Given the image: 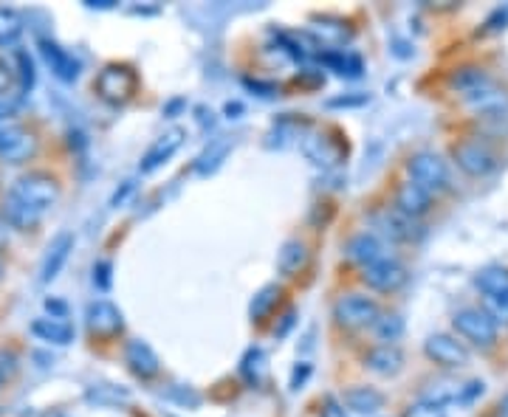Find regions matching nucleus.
<instances>
[{"label": "nucleus", "mask_w": 508, "mask_h": 417, "mask_svg": "<svg viewBox=\"0 0 508 417\" xmlns=\"http://www.w3.org/2000/svg\"><path fill=\"white\" fill-rule=\"evenodd\" d=\"M500 409H503V417H508V398L503 400V406H500Z\"/></svg>", "instance_id": "nucleus-50"}, {"label": "nucleus", "mask_w": 508, "mask_h": 417, "mask_svg": "<svg viewBox=\"0 0 508 417\" xmlns=\"http://www.w3.org/2000/svg\"><path fill=\"white\" fill-rule=\"evenodd\" d=\"M362 280H364L367 288H373L379 293H393V290H398L407 282V268L398 259L384 257V259L376 262V266L364 268Z\"/></svg>", "instance_id": "nucleus-11"}, {"label": "nucleus", "mask_w": 508, "mask_h": 417, "mask_svg": "<svg viewBox=\"0 0 508 417\" xmlns=\"http://www.w3.org/2000/svg\"><path fill=\"white\" fill-rule=\"evenodd\" d=\"M379 316H381L379 302L371 297H362V293H348V297H342L333 307V319L348 330L373 328Z\"/></svg>", "instance_id": "nucleus-6"}, {"label": "nucleus", "mask_w": 508, "mask_h": 417, "mask_svg": "<svg viewBox=\"0 0 508 417\" xmlns=\"http://www.w3.org/2000/svg\"><path fill=\"white\" fill-rule=\"evenodd\" d=\"M407 173H410V181L418 183V187L426 189L429 195L443 192L449 187V169H446V161L438 156V152H429V150L415 152V156L407 161Z\"/></svg>", "instance_id": "nucleus-2"}, {"label": "nucleus", "mask_w": 508, "mask_h": 417, "mask_svg": "<svg viewBox=\"0 0 508 417\" xmlns=\"http://www.w3.org/2000/svg\"><path fill=\"white\" fill-rule=\"evenodd\" d=\"M240 375L246 378V383H252V386H257L260 381H263V375H266V352L260 347L246 350L243 359H240Z\"/></svg>", "instance_id": "nucleus-30"}, {"label": "nucleus", "mask_w": 508, "mask_h": 417, "mask_svg": "<svg viewBox=\"0 0 508 417\" xmlns=\"http://www.w3.org/2000/svg\"><path fill=\"white\" fill-rule=\"evenodd\" d=\"M4 135H6V125L0 121V147H4Z\"/></svg>", "instance_id": "nucleus-49"}, {"label": "nucleus", "mask_w": 508, "mask_h": 417, "mask_svg": "<svg viewBox=\"0 0 508 417\" xmlns=\"http://www.w3.org/2000/svg\"><path fill=\"white\" fill-rule=\"evenodd\" d=\"M280 288L277 285H266V288H260L257 290V297L252 299V305H249V316L254 319V321H260V319H266L269 313H271V307L277 305V299H280Z\"/></svg>", "instance_id": "nucleus-33"}, {"label": "nucleus", "mask_w": 508, "mask_h": 417, "mask_svg": "<svg viewBox=\"0 0 508 417\" xmlns=\"http://www.w3.org/2000/svg\"><path fill=\"white\" fill-rule=\"evenodd\" d=\"M133 189H136V183H133V181H125V187H121V189H119V192L113 195V200H111V206H119V204H125V197H128V195H130Z\"/></svg>", "instance_id": "nucleus-42"}, {"label": "nucleus", "mask_w": 508, "mask_h": 417, "mask_svg": "<svg viewBox=\"0 0 508 417\" xmlns=\"http://www.w3.org/2000/svg\"><path fill=\"white\" fill-rule=\"evenodd\" d=\"M345 251H348V257L353 262H356V266L371 268V266H376L379 259H384V243L376 235H371V231H362V235L348 240Z\"/></svg>", "instance_id": "nucleus-19"}, {"label": "nucleus", "mask_w": 508, "mask_h": 417, "mask_svg": "<svg viewBox=\"0 0 508 417\" xmlns=\"http://www.w3.org/2000/svg\"><path fill=\"white\" fill-rule=\"evenodd\" d=\"M322 63H325L331 71H336L339 76H350V80L362 76V59L353 57V54H345V51H325V54H322Z\"/></svg>", "instance_id": "nucleus-31"}, {"label": "nucleus", "mask_w": 508, "mask_h": 417, "mask_svg": "<svg viewBox=\"0 0 508 417\" xmlns=\"http://www.w3.org/2000/svg\"><path fill=\"white\" fill-rule=\"evenodd\" d=\"M74 251V235L71 231H59V235L49 243V249L43 254V266H40V282H54L59 271L66 268V262Z\"/></svg>", "instance_id": "nucleus-13"}, {"label": "nucleus", "mask_w": 508, "mask_h": 417, "mask_svg": "<svg viewBox=\"0 0 508 417\" xmlns=\"http://www.w3.org/2000/svg\"><path fill=\"white\" fill-rule=\"evenodd\" d=\"M229 150H232V142H229V138H215V142L201 152V156H198L195 173L201 175V178H207V175H212V173H218L221 164H223L226 156H229Z\"/></svg>", "instance_id": "nucleus-25"}, {"label": "nucleus", "mask_w": 508, "mask_h": 417, "mask_svg": "<svg viewBox=\"0 0 508 417\" xmlns=\"http://www.w3.org/2000/svg\"><path fill=\"white\" fill-rule=\"evenodd\" d=\"M37 45H40V54H43V59H45V66L51 68V73L57 76L59 82H74L76 76H80V71H82L80 59H76L71 51H66L59 42H54V40H49V37H43Z\"/></svg>", "instance_id": "nucleus-12"}, {"label": "nucleus", "mask_w": 508, "mask_h": 417, "mask_svg": "<svg viewBox=\"0 0 508 417\" xmlns=\"http://www.w3.org/2000/svg\"><path fill=\"white\" fill-rule=\"evenodd\" d=\"M452 328L474 347H491L497 342V321L481 307H464L452 316Z\"/></svg>", "instance_id": "nucleus-5"}, {"label": "nucleus", "mask_w": 508, "mask_h": 417, "mask_svg": "<svg viewBox=\"0 0 508 417\" xmlns=\"http://www.w3.org/2000/svg\"><path fill=\"white\" fill-rule=\"evenodd\" d=\"M6 245V231H4V223H0V249Z\"/></svg>", "instance_id": "nucleus-48"}, {"label": "nucleus", "mask_w": 508, "mask_h": 417, "mask_svg": "<svg viewBox=\"0 0 508 417\" xmlns=\"http://www.w3.org/2000/svg\"><path fill=\"white\" fill-rule=\"evenodd\" d=\"M429 206H433V195H429L426 189H421L418 183H402L395 192V209L410 214V218H421V214L429 212Z\"/></svg>", "instance_id": "nucleus-20"}, {"label": "nucleus", "mask_w": 508, "mask_h": 417, "mask_svg": "<svg viewBox=\"0 0 508 417\" xmlns=\"http://www.w3.org/2000/svg\"><path fill=\"white\" fill-rule=\"evenodd\" d=\"M111 271H113V266H111L107 259H99L97 266H94V285H97L99 290L111 288Z\"/></svg>", "instance_id": "nucleus-38"}, {"label": "nucleus", "mask_w": 508, "mask_h": 417, "mask_svg": "<svg viewBox=\"0 0 508 417\" xmlns=\"http://www.w3.org/2000/svg\"><path fill=\"white\" fill-rule=\"evenodd\" d=\"M184 138H187L184 127H169V130H164V133L156 138V142H152V144L147 147L142 164H138V169H142V175H150V173H156V169H161V166H164V164L181 150Z\"/></svg>", "instance_id": "nucleus-10"}, {"label": "nucleus", "mask_w": 508, "mask_h": 417, "mask_svg": "<svg viewBox=\"0 0 508 417\" xmlns=\"http://www.w3.org/2000/svg\"><path fill=\"white\" fill-rule=\"evenodd\" d=\"M181 104H184L181 99H176V102H169V104L164 107V113H167V116H173V113L178 111V107H181Z\"/></svg>", "instance_id": "nucleus-47"}, {"label": "nucleus", "mask_w": 508, "mask_h": 417, "mask_svg": "<svg viewBox=\"0 0 508 417\" xmlns=\"http://www.w3.org/2000/svg\"><path fill=\"white\" fill-rule=\"evenodd\" d=\"M322 417H348L342 406H336V404H328V409L322 412Z\"/></svg>", "instance_id": "nucleus-44"}, {"label": "nucleus", "mask_w": 508, "mask_h": 417, "mask_svg": "<svg viewBox=\"0 0 508 417\" xmlns=\"http://www.w3.org/2000/svg\"><path fill=\"white\" fill-rule=\"evenodd\" d=\"M466 104L472 107L474 113H483V116H500L505 107H508V94L503 88H497V82L491 80L483 88L472 90L469 97H464Z\"/></svg>", "instance_id": "nucleus-18"}, {"label": "nucleus", "mask_w": 508, "mask_h": 417, "mask_svg": "<svg viewBox=\"0 0 508 417\" xmlns=\"http://www.w3.org/2000/svg\"><path fill=\"white\" fill-rule=\"evenodd\" d=\"M43 214H37L35 209H28L26 204H20L14 195H6L4 200V220L12 226V228H20V231H28L40 223Z\"/></svg>", "instance_id": "nucleus-26"}, {"label": "nucleus", "mask_w": 508, "mask_h": 417, "mask_svg": "<svg viewBox=\"0 0 508 417\" xmlns=\"http://www.w3.org/2000/svg\"><path fill=\"white\" fill-rule=\"evenodd\" d=\"M364 364L379 375H395L404 367V352L395 344H379L364 355Z\"/></svg>", "instance_id": "nucleus-22"}, {"label": "nucleus", "mask_w": 508, "mask_h": 417, "mask_svg": "<svg viewBox=\"0 0 508 417\" xmlns=\"http://www.w3.org/2000/svg\"><path fill=\"white\" fill-rule=\"evenodd\" d=\"M97 94L107 104H125L133 99L136 88H138V76L130 66H107L97 76Z\"/></svg>", "instance_id": "nucleus-3"}, {"label": "nucleus", "mask_w": 508, "mask_h": 417, "mask_svg": "<svg viewBox=\"0 0 508 417\" xmlns=\"http://www.w3.org/2000/svg\"><path fill=\"white\" fill-rule=\"evenodd\" d=\"M85 400L94 406H119V404H128L130 392L121 390V386H111V383H94V386H88Z\"/></svg>", "instance_id": "nucleus-28"}, {"label": "nucleus", "mask_w": 508, "mask_h": 417, "mask_svg": "<svg viewBox=\"0 0 508 417\" xmlns=\"http://www.w3.org/2000/svg\"><path fill=\"white\" fill-rule=\"evenodd\" d=\"M294 319H297V313H294V311H288V313L283 316V328H280V330H277V336H285V333H288V328H291V324H294Z\"/></svg>", "instance_id": "nucleus-43"}, {"label": "nucleus", "mask_w": 508, "mask_h": 417, "mask_svg": "<svg viewBox=\"0 0 508 417\" xmlns=\"http://www.w3.org/2000/svg\"><path fill=\"white\" fill-rule=\"evenodd\" d=\"M238 113H243V104L240 102H229L226 104V116L229 119H238Z\"/></svg>", "instance_id": "nucleus-46"}, {"label": "nucleus", "mask_w": 508, "mask_h": 417, "mask_svg": "<svg viewBox=\"0 0 508 417\" xmlns=\"http://www.w3.org/2000/svg\"><path fill=\"white\" fill-rule=\"evenodd\" d=\"M486 82H491V76L483 71V68H474V66H466V68H457L455 73H452V80H449V85L457 90L460 97H469L472 90H477V88H483Z\"/></svg>", "instance_id": "nucleus-29"}, {"label": "nucleus", "mask_w": 508, "mask_h": 417, "mask_svg": "<svg viewBox=\"0 0 508 417\" xmlns=\"http://www.w3.org/2000/svg\"><path fill=\"white\" fill-rule=\"evenodd\" d=\"M424 352L429 361H435L438 367L446 369H460L469 364V350L457 342V338L446 336V333H435L424 342Z\"/></svg>", "instance_id": "nucleus-7"}, {"label": "nucleus", "mask_w": 508, "mask_h": 417, "mask_svg": "<svg viewBox=\"0 0 508 417\" xmlns=\"http://www.w3.org/2000/svg\"><path fill=\"white\" fill-rule=\"evenodd\" d=\"M14 369H18V359H14L12 352H0V373H4L6 378H12Z\"/></svg>", "instance_id": "nucleus-40"}, {"label": "nucleus", "mask_w": 508, "mask_h": 417, "mask_svg": "<svg viewBox=\"0 0 508 417\" xmlns=\"http://www.w3.org/2000/svg\"><path fill=\"white\" fill-rule=\"evenodd\" d=\"M371 102V97L367 94H345V97H333V99H328L325 104L331 107V111H339V107H362V104H367Z\"/></svg>", "instance_id": "nucleus-36"}, {"label": "nucleus", "mask_w": 508, "mask_h": 417, "mask_svg": "<svg viewBox=\"0 0 508 417\" xmlns=\"http://www.w3.org/2000/svg\"><path fill=\"white\" fill-rule=\"evenodd\" d=\"M505 23H508V6L505 9H497L495 14H491V18H488V28H486V32H500V28H505Z\"/></svg>", "instance_id": "nucleus-39"}, {"label": "nucleus", "mask_w": 508, "mask_h": 417, "mask_svg": "<svg viewBox=\"0 0 508 417\" xmlns=\"http://www.w3.org/2000/svg\"><path fill=\"white\" fill-rule=\"evenodd\" d=\"M125 361H128V367H130V373H133L136 378H142V381L156 378L159 369H161V361H159L156 350H152L147 342H142V338H133V342H128V347H125Z\"/></svg>", "instance_id": "nucleus-15"}, {"label": "nucleus", "mask_w": 508, "mask_h": 417, "mask_svg": "<svg viewBox=\"0 0 508 417\" xmlns=\"http://www.w3.org/2000/svg\"><path fill=\"white\" fill-rule=\"evenodd\" d=\"M477 290L486 297V313L491 319L508 321V268L491 266L474 276Z\"/></svg>", "instance_id": "nucleus-4"}, {"label": "nucleus", "mask_w": 508, "mask_h": 417, "mask_svg": "<svg viewBox=\"0 0 508 417\" xmlns=\"http://www.w3.org/2000/svg\"><path fill=\"white\" fill-rule=\"evenodd\" d=\"M305 266H308V249H305V243H300V240L283 243L280 254H277V271H280L283 276H294V274H300Z\"/></svg>", "instance_id": "nucleus-24"}, {"label": "nucleus", "mask_w": 508, "mask_h": 417, "mask_svg": "<svg viewBox=\"0 0 508 417\" xmlns=\"http://www.w3.org/2000/svg\"><path fill=\"white\" fill-rule=\"evenodd\" d=\"M9 195H14L20 204L35 209L37 214H45L49 209H54L59 200V181L49 173H28L14 181Z\"/></svg>", "instance_id": "nucleus-1"}, {"label": "nucleus", "mask_w": 508, "mask_h": 417, "mask_svg": "<svg viewBox=\"0 0 508 417\" xmlns=\"http://www.w3.org/2000/svg\"><path fill=\"white\" fill-rule=\"evenodd\" d=\"M88 9H113V0H88Z\"/></svg>", "instance_id": "nucleus-45"}, {"label": "nucleus", "mask_w": 508, "mask_h": 417, "mask_svg": "<svg viewBox=\"0 0 508 417\" xmlns=\"http://www.w3.org/2000/svg\"><path fill=\"white\" fill-rule=\"evenodd\" d=\"M6 381H9V378H6L4 373H0V390H4V386H6Z\"/></svg>", "instance_id": "nucleus-51"}, {"label": "nucleus", "mask_w": 508, "mask_h": 417, "mask_svg": "<svg viewBox=\"0 0 508 417\" xmlns=\"http://www.w3.org/2000/svg\"><path fill=\"white\" fill-rule=\"evenodd\" d=\"M452 156H455L457 166L464 169L466 175H472V178L488 175L491 169L497 166V161H495V152H491V150H488L486 144H481V142H472V138H466V142L455 144Z\"/></svg>", "instance_id": "nucleus-9"}, {"label": "nucleus", "mask_w": 508, "mask_h": 417, "mask_svg": "<svg viewBox=\"0 0 508 417\" xmlns=\"http://www.w3.org/2000/svg\"><path fill=\"white\" fill-rule=\"evenodd\" d=\"M311 375V364H302L294 369V375H291V390H300V386L305 383V378Z\"/></svg>", "instance_id": "nucleus-41"}, {"label": "nucleus", "mask_w": 508, "mask_h": 417, "mask_svg": "<svg viewBox=\"0 0 508 417\" xmlns=\"http://www.w3.org/2000/svg\"><path fill=\"white\" fill-rule=\"evenodd\" d=\"M85 324L88 330L99 336V338H113L121 333V328H125V316H121V311L107 299H97L90 302L85 307Z\"/></svg>", "instance_id": "nucleus-8"}, {"label": "nucleus", "mask_w": 508, "mask_h": 417, "mask_svg": "<svg viewBox=\"0 0 508 417\" xmlns=\"http://www.w3.org/2000/svg\"><path fill=\"white\" fill-rule=\"evenodd\" d=\"M404 417H449L446 414V406L441 404H429V400H418V404H412L407 409Z\"/></svg>", "instance_id": "nucleus-35"}, {"label": "nucleus", "mask_w": 508, "mask_h": 417, "mask_svg": "<svg viewBox=\"0 0 508 417\" xmlns=\"http://www.w3.org/2000/svg\"><path fill=\"white\" fill-rule=\"evenodd\" d=\"M26 32V20L18 9L0 6V49H12Z\"/></svg>", "instance_id": "nucleus-27"}, {"label": "nucleus", "mask_w": 508, "mask_h": 417, "mask_svg": "<svg viewBox=\"0 0 508 417\" xmlns=\"http://www.w3.org/2000/svg\"><path fill=\"white\" fill-rule=\"evenodd\" d=\"M32 336H37L40 342L54 344V347H66L74 342V328L66 319H54V316H43L32 321Z\"/></svg>", "instance_id": "nucleus-21"}, {"label": "nucleus", "mask_w": 508, "mask_h": 417, "mask_svg": "<svg viewBox=\"0 0 508 417\" xmlns=\"http://www.w3.org/2000/svg\"><path fill=\"white\" fill-rule=\"evenodd\" d=\"M18 80H20V90L28 94L35 88V59L26 51H18Z\"/></svg>", "instance_id": "nucleus-34"}, {"label": "nucleus", "mask_w": 508, "mask_h": 417, "mask_svg": "<svg viewBox=\"0 0 508 417\" xmlns=\"http://www.w3.org/2000/svg\"><path fill=\"white\" fill-rule=\"evenodd\" d=\"M373 330H376V336H379V342L393 344V342H398V338H402V333H404V319L398 316V313H381V316L376 319V324H373Z\"/></svg>", "instance_id": "nucleus-32"}, {"label": "nucleus", "mask_w": 508, "mask_h": 417, "mask_svg": "<svg viewBox=\"0 0 508 417\" xmlns=\"http://www.w3.org/2000/svg\"><path fill=\"white\" fill-rule=\"evenodd\" d=\"M376 226L387 235L390 240H402V243H410V240H418L421 237V228L415 223V218L410 214L398 212V209H384L376 214Z\"/></svg>", "instance_id": "nucleus-17"}, {"label": "nucleus", "mask_w": 508, "mask_h": 417, "mask_svg": "<svg viewBox=\"0 0 508 417\" xmlns=\"http://www.w3.org/2000/svg\"><path fill=\"white\" fill-rule=\"evenodd\" d=\"M483 390H486L483 381H469V383L460 386V392H457V400H455V404L466 406V404H472L474 398H481V395H483Z\"/></svg>", "instance_id": "nucleus-37"}, {"label": "nucleus", "mask_w": 508, "mask_h": 417, "mask_svg": "<svg viewBox=\"0 0 508 417\" xmlns=\"http://www.w3.org/2000/svg\"><path fill=\"white\" fill-rule=\"evenodd\" d=\"M37 152V138L18 127V125H6V135H4V147H0V158L6 164H23Z\"/></svg>", "instance_id": "nucleus-14"}, {"label": "nucleus", "mask_w": 508, "mask_h": 417, "mask_svg": "<svg viewBox=\"0 0 508 417\" xmlns=\"http://www.w3.org/2000/svg\"><path fill=\"white\" fill-rule=\"evenodd\" d=\"M300 147H302V152H305L308 161L317 164V166H325V169L336 166L339 161H342V156H345L342 144H336L333 138L322 135V133L305 135L302 142H300Z\"/></svg>", "instance_id": "nucleus-16"}, {"label": "nucleus", "mask_w": 508, "mask_h": 417, "mask_svg": "<svg viewBox=\"0 0 508 417\" xmlns=\"http://www.w3.org/2000/svg\"><path fill=\"white\" fill-rule=\"evenodd\" d=\"M342 404L353 414H376L384 406V395L373 390V386H353V390L342 395Z\"/></svg>", "instance_id": "nucleus-23"}]
</instances>
